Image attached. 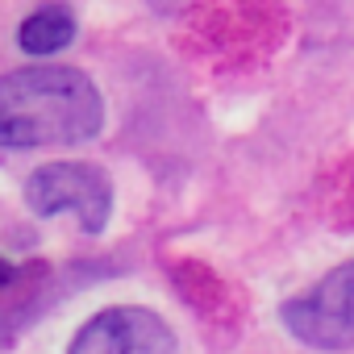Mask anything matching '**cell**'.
<instances>
[{
  "label": "cell",
  "instance_id": "cell-1",
  "mask_svg": "<svg viewBox=\"0 0 354 354\" xmlns=\"http://www.w3.org/2000/svg\"><path fill=\"white\" fill-rule=\"evenodd\" d=\"M104 125L100 88L75 67H21L0 75V146H71Z\"/></svg>",
  "mask_w": 354,
  "mask_h": 354
},
{
  "label": "cell",
  "instance_id": "cell-6",
  "mask_svg": "<svg viewBox=\"0 0 354 354\" xmlns=\"http://www.w3.org/2000/svg\"><path fill=\"white\" fill-rule=\"evenodd\" d=\"M30 317V308H21V313H0V346H5L17 329H21V321Z\"/></svg>",
  "mask_w": 354,
  "mask_h": 354
},
{
  "label": "cell",
  "instance_id": "cell-2",
  "mask_svg": "<svg viewBox=\"0 0 354 354\" xmlns=\"http://www.w3.org/2000/svg\"><path fill=\"white\" fill-rule=\"evenodd\" d=\"M26 205L38 217L75 213L84 234H104L113 217V184L92 162H50L26 180Z\"/></svg>",
  "mask_w": 354,
  "mask_h": 354
},
{
  "label": "cell",
  "instance_id": "cell-4",
  "mask_svg": "<svg viewBox=\"0 0 354 354\" xmlns=\"http://www.w3.org/2000/svg\"><path fill=\"white\" fill-rule=\"evenodd\" d=\"M175 337L150 308H109L92 317L67 354H171Z\"/></svg>",
  "mask_w": 354,
  "mask_h": 354
},
{
  "label": "cell",
  "instance_id": "cell-7",
  "mask_svg": "<svg viewBox=\"0 0 354 354\" xmlns=\"http://www.w3.org/2000/svg\"><path fill=\"white\" fill-rule=\"evenodd\" d=\"M17 279V271H13V263H5V259H0V288H9Z\"/></svg>",
  "mask_w": 354,
  "mask_h": 354
},
{
  "label": "cell",
  "instance_id": "cell-5",
  "mask_svg": "<svg viewBox=\"0 0 354 354\" xmlns=\"http://www.w3.org/2000/svg\"><path fill=\"white\" fill-rule=\"evenodd\" d=\"M71 38H75V17H71L67 5H46V9L30 13L21 21V30H17L21 50L38 55V59L42 55H59L63 46H71Z\"/></svg>",
  "mask_w": 354,
  "mask_h": 354
},
{
  "label": "cell",
  "instance_id": "cell-3",
  "mask_svg": "<svg viewBox=\"0 0 354 354\" xmlns=\"http://www.w3.org/2000/svg\"><path fill=\"white\" fill-rule=\"evenodd\" d=\"M283 325L317 350L354 346V263L333 267L304 296L283 304Z\"/></svg>",
  "mask_w": 354,
  "mask_h": 354
}]
</instances>
